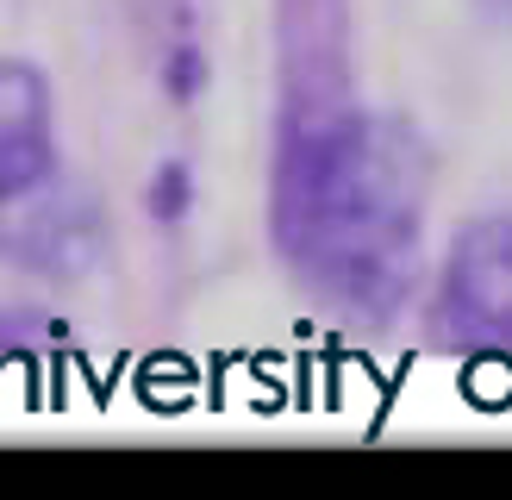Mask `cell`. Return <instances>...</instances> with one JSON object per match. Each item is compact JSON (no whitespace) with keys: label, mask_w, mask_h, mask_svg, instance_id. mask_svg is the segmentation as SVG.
Wrapping results in <instances>:
<instances>
[{"label":"cell","mask_w":512,"mask_h":500,"mask_svg":"<svg viewBox=\"0 0 512 500\" xmlns=\"http://www.w3.org/2000/svg\"><path fill=\"white\" fill-rule=\"evenodd\" d=\"M431 157L363 100L281 125L269 150V238L288 275L344 319H394L419 282Z\"/></svg>","instance_id":"obj_1"},{"label":"cell","mask_w":512,"mask_h":500,"mask_svg":"<svg viewBox=\"0 0 512 500\" xmlns=\"http://www.w3.org/2000/svg\"><path fill=\"white\" fill-rule=\"evenodd\" d=\"M144 207H150V219H157V225H182V219L194 213V175H188V163L169 157L157 175H150Z\"/></svg>","instance_id":"obj_5"},{"label":"cell","mask_w":512,"mask_h":500,"mask_svg":"<svg viewBox=\"0 0 512 500\" xmlns=\"http://www.w3.org/2000/svg\"><path fill=\"white\" fill-rule=\"evenodd\" d=\"M275 63H281L275 132L350 107L356 100L350 0H275Z\"/></svg>","instance_id":"obj_3"},{"label":"cell","mask_w":512,"mask_h":500,"mask_svg":"<svg viewBox=\"0 0 512 500\" xmlns=\"http://www.w3.org/2000/svg\"><path fill=\"white\" fill-rule=\"evenodd\" d=\"M200 82H207V57H200V44H175L169 63H163V88H169L175 100H194Z\"/></svg>","instance_id":"obj_6"},{"label":"cell","mask_w":512,"mask_h":500,"mask_svg":"<svg viewBox=\"0 0 512 500\" xmlns=\"http://www.w3.org/2000/svg\"><path fill=\"white\" fill-rule=\"evenodd\" d=\"M57 182V94L25 57H0V207Z\"/></svg>","instance_id":"obj_4"},{"label":"cell","mask_w":512,"mask_h":500,"mask_svg":"<svg viewBox=\"0 0 512 500\" xmlns=\"http://www.w3.org/2000/svg\"><path fill=\"white\" fill-rule=\"evenodd\" d=\"M431 332L475 363H512V213L456 225L431 288Z\"/></svg>","instance_id":"obj_2"}]
</instances>
